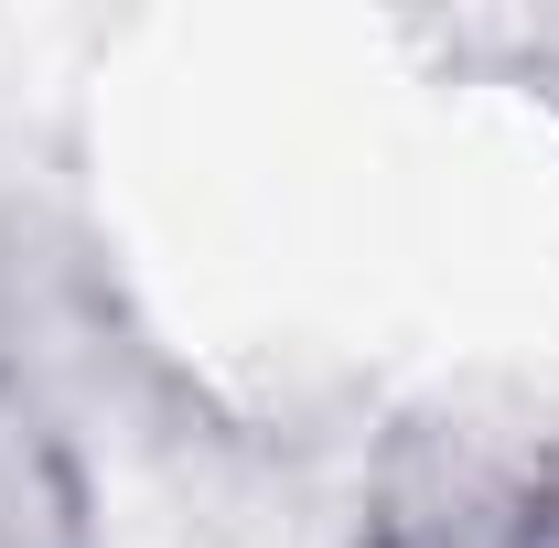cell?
<instances>
[{"mask_svg":"<svg viewBox=\"0 0 559 548\" xmlns=\"http://www.w3.org/2000/svg\"><path fill=\"white\" fill-rule=\"evenodd\" d=\"M355 548H559V430L495 398L409 409L366 452Z\"/></svg>","mask_w":559,"mask_h":548,"instance_id":"6da1fadb","label":"cell"},{"mask_svg":"<svg viewBox=\"0 0 559 548\" xmlns=\"http://www.w3.org/2000/svg\"><path fill=\"white\" fill-rule=\"evenodd\" d=\"M0 548H108L97 474L22 344H0Z\"/></svg>","mask_w":559,"mask_h":548,"instance_id":"7a4b0ae2","label":"cell"}]
</instances>
